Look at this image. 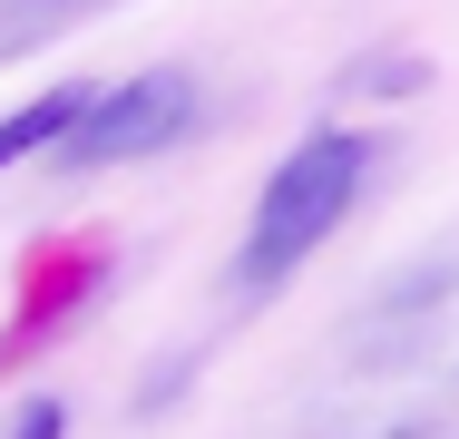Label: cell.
<instances>
[{
    "instance_id": "cell-2",
    "label": "cell",
    "mask_w": 459,
    "mask_h": 439,
    "mask_svg": "<svg viewBox=\"0 0 459 439\" xmlns=\"http://www.w3.org/2000/svg\"><path fill=\"white\" fill-rule=\"evenodd\" d=\"M186 127H195V88L177 69H137V79H117V88H89V108L69 117V137L49 157L59 167H137V157L177 147Z\"/></svg>"
},
{
    "instance_id": "cell-3",
    "label": "cell",
    "mask_w": 459,
    "mask_h": 439,
    "mask_svg": "<svg viewBox=\"0 0 459 439\" xmlns=\"http://www.w3.org/2000/svg\"><path fill=\"white\" fill-rule=\"evenodd\" d=\"M89 108V88H49V98H30V108H10L0 117V167H20V157H49L59 137H69V117Z\"/></svg>"
},
{
    "instance_id": "cell-4",
    "label": "cell",
    "mask_w": 459,
    "mask_h": 439,
    "mask_svg": "<svg viewBox=\"0 0 459 439\" xmlns=\"http://www.w3.org/2000/svg\"><path fill=\"white\" fill-rule=\"evenodd\" d=\"M10 439H59V400H39V410H30V420H20Z\"/></svg>"
},
{
    "instance_id": "cell-1",
    "label": "cell",
    "mask_w": 459,
    "mask_h": 439,
    "mask_svg": "<svg viewBox=\"0 0 459 439\" xmlns=\"http://www.w3.org/2000/svg\"><path fill=\"white\" fill-rule=\"evenodd\" d=\"M362 167H371V147L352 137V127H313V137L264 176L255 225H245V245H235V283H245V293H274L293 263H313V245L352 215Z\"/></svg>"
}]
</instances>
